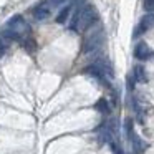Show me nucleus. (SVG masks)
Here are the masks:
<instances>
[{
    "label": "nucleus",
    "mask_w": 154,
    "mask_h": 154,
    "mask_svg": "<svg viewBox=\"0 0 154 154\" xmlns=\"http://www.w3.org/2000/svg\"><path fill=\"white\" fill-rule=\"evenodd\" d=\"M96 20H98V14H96V10H94V7L93 5H85V7H81L80 10L75 14L73 20H71V23H70V28L73 32H85V30H88L91 25H94Z\"/></svg>",
    "instance_id": "nucleus-1"
},
{
    "label": "nucleus",
    "mask_w": 154,
    "mask_h": 154,
    "mask_svg": "<svg viewBox=\"0 0 154 154\" xmlns=\"http://www.w3.org/2000/svg\"><path fill=\"white\" fill-rule=\"evenodd\" d=\"M103 45V32H94V33L88 35L85 38V43H83V51L85 53H90V51H96L98 48Z\"/></svg>",
    "instance_id": "nucleus-2"
},
{
    "label": "nucleus",
    "mask_w": 154,
    "mask_h": 154,
    "mask_svg": "<svg viewBox=\"0 0 154 154\" xmlns=\"http://www.w3.org/2000/svg\"><path fill=\"white\" fill-rule=\"evenodd\" d=\"M50 2L48 0H43V2H40V4H37L33 8H32V15H33V18L35 20H38V22H43V20H47L48 17H50V14H51V7H50Z\"/></svg>",
    "instance_id": "nucleus-3"
},
{
    "label": "nucleus",
    "mask_w": 154,
    "mask_h": 154,
    "mask_svg": "<svg viewBox=\"0 0 154 154\" xmlns=\"http://www.w3.org/2000/svg\"><path fill=\"white\" fill-rule=\"evenodd\" d=\"M151 27H154V15H147V17H144L143 20L139 22V25H137V28H136V37L137 35H141L143 32H147Z\"/></svg>",
    "instance_id": "nucleus-4"
},
{
    "label": "nucleus",
    "mask_w": 154,
    "mask_h": 154,
    "mask_svg": "<svg viewBox=\"0 0 154 154\" xmlns=\"http://www.w3.org/2000/svg\"><path fill=\"white\" fill-rule=\"evenodd\" d=\"M134 57L137 58V60H146V58L151 57V50L147 45L144 43H139L136 45V48H134Z\"/></svg>",
    "instance_id": "nucleus-5"
},
{
    "label": "nucleus",
    "mask_w": 154,
    "mask_h": 154,
    "mask_svg": "<svg viewBox=\"0 0 154 154\" xmlns=\"http://www.w3.org/2000/svg\"><path fill=\"white\" fill-rule=\"evenodd\" d=\"M71 8H73V5H66V7H63L60 10V14L57 15V23H65V22L68 20V17H70V14H71Z\"/></svg>",
    "instance_id": "nucleus-6"
},
{
    "label": "nucleus",
    "mask_w": 154,
    "mask_h": 154,
    "mask_svg": "<svg viewBox=\"0 0 154 154\" xmlns=\"http://www.w3.org/2000/svg\"><path fill=\"white\" fill-rule=\"evenodd\" d=\"M134 75H136V78H137L139 81H146V76H144L143 66H136V68H134Z\"/></svg>",
    "instance_id": "nucleus-7"
},
{
    "label": "nucleus",
    "mask_w": 154,
    "mask_h": 154,
    "mask_svg": "<svg viewBox=\"0 0 154 154\" xmlns=\"http://www.w3.org/2000/svg\"><path fill=\"white\" fill-rule=\"evenodd\" d=\"M108 101H104V100H100L96 103V109H100V111H108Z\"/></svg>",
    "instance_id": "nucleus-8"
},
{
    "label": "nucleus",
    "mask_w": 154,
    "mask_h": 154,
    "mask_svg": "<svg viewBox=\"0 0 154 154\" xmlns=\"http://www.w3.org/2000/svg\"><path fill=\"white\" fill-rule=\"evenodd\" d=\"M5 50H7V45H5V42H4V38L0 37V57H4V53H5Z\"/></svg>",
    "instance_id": "nucleus-9"
},
{
    "label": "nucleus",
    "mask_w": 154,
    "mask_h": 154,
    "mask_svg": "<svg viewBox=\"0 0 154 154\" xmlns=\"http://www.w3.org/2000/svg\"><path fill=\"white\" fill-rule=\"evenodd\" d=\"M144 7L147 10H154V0H144Z\"/></svg>",
    "instance_id": "nucleus-10"
},
{
    "label": "nucleus",
    "mask_w": 154,
    "mask_h": 154,
    "mask_svg": "<svg viewBox=\"0 0 154 154\" xmlns=\"http://www.w3.org/2000/svg\"><path fill=\"white\" fill-rule=\"evenodd\" d=\"M51 5H58V4H61V2H65V0H48Z\"/></svg>",
    "instance_id": "nucleus-11"
}]
</instances>
